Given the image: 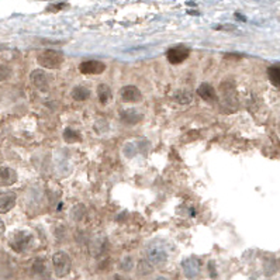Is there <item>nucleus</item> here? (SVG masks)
I'll return each mask as SVG.
<instances>
[{
    "mask_svg": "<svg viewBox=\"0 0 280 280\" xmlns=\"http://www.w3.org/2000/svg\"><path fill=\"white\" fill-rule=\"evenodd\" d=\"M141 119H142V116H141L140 113L137 112V110H122L121 112V120L125 124H137V122L141 121Z\"/></svg>",
    "mask_w": 280,
    "mask_h": 280,
    "instance_id": "nucleus-13",
    "label": "nucleus"
},
{
    "mask_svg": "<svg viewBox=\"0 0 280 280\" xmlns=\"http://www.w3.org/2000/svg\"><path fill=\"white\" fill-rule=\"evenodd\" d=\"M10 76V69L7 66L0 65V80H6Z\"/></svg>",
    "mask_w": 280,
    "mask_h": 280,
    "instance_id": "nucleus-19",
    "label": "nucleus"
},
{
    "mask_svg": "<svg viewBox=\"0 0 280 280\" xmlns=\"http://www.w3.org/2000/svg\"><path fill=\"white\" fill-rule=\"evenodd\" d=\"M90 96V90L87 87H83V86H76L72 89V97L78 100V102H83L86 99H89Z\"/></svg>",
    "mask_w": 280,
    "mask_h": 280,
    "instance_id": "nucleus-16",
    "label": "nucleus"
},
{
    "mask_svg": "<svg viewBox=\"0 0 280 280\" xmlns=\"http://www.w3.org/2000/svg\"><path fill=\"white\" fill-rule=\"evenodd\" d=\"M64 61H65L64 52L56 49H45L37 58L38 65L45 69H56L64 64Z\"/></svg>",
    "mask_w": 280,
    "mask_h": 280,
    "instance_id": "nucleus-2",
    "label": "nucleus"
},
{
    "mask_svg": "<svg viewBox=\"0 0 280 280\" xmlns=\"http://www.w3.org/2000/svg\"><path fill=\"white\" fill-rule=\"evenodd\" d=\"M16 193L14 192H3L0 193V214L9 213L16 204Z\"/></svg>",
    "mask_w": 280,
    "mask_h": 280,
    "instance_id": "nucleus-10",
    "label": "nucleus"
},
{
    "mask_svg": "<svg viewBox=\"0 0 280 280\" xmlns=\"http://www.w3.org/2000/svg\"><path fill=\"white\" fill-rule=\"evenodd\" d=\"M175 97H176V102L179 104H189L193 100V96L189 90H178L176 94H175Z\"/></svg>",
    "mask_w": 280,
    "mask_h": 280,
    "instance_id": "nucleus-17",
    "label": "nucleus"
},
{
    "mask_svg": "<svg viewBox=\"0 0 280 280\" xmlns=\"http://www.w3.org/2000/svg\"><path fill=\"white\" fill-rule=\"evenodd\" d=\"M79 71L83 75H100L106 71V65L102 61H84L79 65Z\"/></svg>",
    "mask_w": 280,
    "mask_h": 280,
    "instance_id": "nucleus-7",
    "label": "nucleus"
},
{
    "mask_svg": "<svg viewBox=\"0 0 280 280\" xmlns=\"http://www.w3.org/2000/svg\"><path fill=\"white\" fill-rule=\"evenodd\" d=\"M31 82L41 92L49 90V76L44 69H37L31 74Z\"/></svg>",
    "mask_w": 280,
    "mask_h": 280,
    "instance_id": "nucleus-8",
    "label": "nucleus"
},
{
    "mask_svg": "<svg viewBox=\"0 0 280 280\" xmlns=\"http://www.w3.org/2000/svg\"><path fill=\"white\" fill-rule=\"evenodd\" d=\"M268 78H269V80L273 86L280 87V64L268 68Z\"/></svg>",
    "mask_w": 280,
    "mask_h": 280,
    "instance_id": "nucleus-15",
    "label": "nucleus"
},
{
    "mask_svg": "<svg viewBox=\"0 0 280 280\" xmlns=\"http://www.w3.org/2000/svg\"><path fill=\"white\" fill-rule=\"evenodd\" d=\"M200 268H201L200 261L195 256L186 258L182 262V269H183V273H185L187 279H196L199 273H200Z\"/></svg>",
    "mask_w": 280,
    "mask_h": 280,
    "instance_id": "nucleus-6",
    "label": "nucleus"
},
{
    "mask_svg": "<svg viewBox=\"0 0 280 280\" xmlns=\"http://www.w3.org/2000/svg\"><path fill=\"white\" fill-rule=\"evenodd\" d=\"M147 259L154 266H163L169 261L168 245L162 240L151 241L147 246Z\"/></svg>",
    "mask_w": 280,
    "mask_h": 280,
    "instance_id": "nucleus-1",
    "label": "nucleus"
},
{
    "mask_svg": "<svg viewBox=\"0 0 280 280\" xmlns=\"http://www.w3.org/2000/svg\"><path fill=\"white\" fill-rule=\"evenodd\" d=\"M114 280H128V279H125L124 276H120V275H117V276L114 278Z\"/></svg>",
    "mask_w": 280,
    "mask_h": 280,
    "instance_id": "nucleus-21",
    "label": "nucleus"
},
{
    "mask_svg": "<svg viewBox=\"0 0 280 280\" xmlns=\"http://www.w3.org/2000/svg\"><path fill=\"white\" fill-rule=\"evenodd\" d=\"M52 266H54V272H55L56 278H64L66 276L71 268H72V261L71 256L64 251H59L52 256Z\"/></svg>",
    "mask_w": 280,
    "mask_h": 280,
    "instance_id": "nucleus-4",
    "label": "nucleus"
},
{
    "mask_svg": "<svg viewBox=\"0 0 280 280\" xmlns=\"http://www.w3.org/2000/svg\"><path fill=\"white\" fill-rule=\"evenodd\" d=\"M152 280H169V279H166V278H155V279Z\"/></svg>",
    "mask_w": 280,
    "mask_h": 280,
    "instance_id": "nucleus-22",
    "label": "nucleus"
},
{
    "mask_svg": "<svg viewBox=\"0 0 280 280\" xmlns=\"http://www.w3.org/2000/svg\"><path fill=\"white\" fill-rule=\"evenodd\" d=\"M197 93H199V96H200L203 100H205V102L213 103L217 100V92H215V89L210 83H207V82H204V83H201L199 86Z\"/></svg>",
    "mask_w": 280,
    "mask_h": 280,
    "instance_id": "nucleus-12",
    "label": "nucleus"
},
{
    "mask_svg": "<svg viewBox=\"0 0 280 280\" xmlns=\"http://www.w3.org/2000/svg\"><path fill=\"white\" fill-rule=\"evenodd\" d=\"M112 89L107 86V84H99L97 86V97H99V100L102 104H107V103L112 100Z\"/></svg>",
    "mask_w": 280,
    "mask_h": 280,
    "instance_id": "nucleus-14",
    "label": "nucleus"
},
{
    "mask_svg": "<svg viewBox=\"0 0 280 280\" xmlns=\"http://www.w3.org/2000/svg\"><path fill=\"white\" fill-rule=\"evenodd\" d=\"M33 242V235L28 233V231H16L10 237L9 245L10 248L14 251V252H24L30 248V245Z\"/></svg>",
    "mask_w": 280,
    "mask_h": 280,
    "instance_id": "nucleus-3",
    "label": "nucleus"
},
{
    "mask_svg": "<svg viewBox=\"0 0 280 280\" xmlns=\"http://www.w3.org/2000/svg\"><path fill=\"white\" fill-rule=\"evenodd\" d=\"M3 231H4V223H3L1 218H0V235L3 234Z\"/></svg>",
    "mask_w": 280,
    "mask_h": 280,
    "instance_id": "nucleus-20",
    "label": "nucleus"
},
{
    "mask_svg": "<svg viewBox=\"0 0 280 280\" xmlns=\"http://www.w3.org/2000/svg\"><path fill=\"white\" fill-rule=\"evenodd\" d=\"M64 140L66 142H69V144H72V142H79L82 140V137H80V134L78 131L72 130V128H66L64 131Z\"/></svg>",
    "mask_w": 280,
    "mask_h": 280,
    "instance_id": "nucleus-18",
    "label": "nucleus"
},
{
    "mask_svg": "<svg viewBox=\"0 0 280 280\" xmlns=\"http://www.w3.org/2000/svg\"><path fill=\"white\" fill-rule=\"evenodd\" d=\"M17 182V173L9 166L0 168V186H11Z\"/></svg>",
    "mask_w": 280,
    "mask_h": 280,
    "instance_id": "nucleus-11",
    "label": "nucleus"
},
{
    "mask_svg": "<svg viewBox=\"0 0 280 280\" xmlns=\"http://www.w3.org/2000/svg\"><path fill=\"white\" fill-rule=\"evenodd\" d=\"M120 94H121L122 100L127 103H140L142 100V93L140 92V89L132 84L121 87Z\"/></svg>",
    "mask_w": 280,
    "mask_h": 280,
    "instance_id": "nucleus-9",
    "label": "nucleus"
},
{
    "mask_svg": "<svg viewBox=\"0 0 280 280\" xmlns=\"http://www.w3.org/2000/svg\"><path fill=\"white\" fill-rule=\"evenodd\" d=\"M189 48L185 47V45H175V47L169 48L166 51V59L172 65H179L182 64L183 61H186L189 58Z\"/></svg>",
    "mask_w": 280,
    "mask_h": 280,
    "instance_id": "nucleus-5",
    "label": "nucleus"
}]
</instances>
